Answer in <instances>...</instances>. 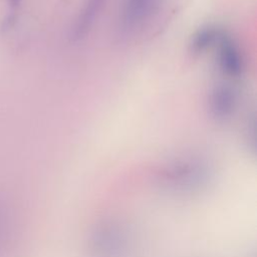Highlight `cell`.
<instances>
[{"label": "cell", "instance_id": "5", "mask_svg": "<svg viewBox=\"0 0 257 257\" xmlns=\"http://www.w3.org/2000/svg\"><path fill=\"white\" fill-rule=\"evenodd\" d=\"M104 0H87L81 14H79V17L76 20L73 33H72V38L74 40H79L83 38L91 26L93 25L95 21V17L99 13L102 4Z\"/></svg>", "mask_w": 257, "mask_h": 257}, {"label": "cell", "instance_id": "2", "mask_svg": "<svg viewBox=\"0 0 257 257\" xmlns=\"http://www.w3.org/2000/svg\"><path fill=\"white\" fill-rule=\"evenodd\" d=\"M217 45L220 69L228 76L238 77L243 70V60L236 42L224 32Z\"/></svg>", "mask_w": 257, "mask_h": 257}, {"label": "cell", "instance_id": "7", "mask_svg": "<svg viewBox=\"0 0 257 257\" xmlns=\"http://www.w3.org/2000/svg\"><path fill=\"white\" fill-rule=\"evenodd\" d=\"M7 2L12 8H17L21 4L22 0H7Z\"/></svg>", "mask_w": 257, "mask_h": 257}, {"label": "cell", "instance_id": "3", "mask_svg": "<svg viewBox=\"0 0 257 257\" xmlns=\"http://www.w3.org/2000/svg\"><path fill=\"white\" fill-rule=\"evenodd\" d=\"M156 0H126L122 12V25L126 29L141 24L152 12Z\"/></svg>", "mask_w": 257, "mask_h": 257}, {"label": "cell", "instance_id": "1", "mask_svg": "<svg viewBox=\"0 0 257 257\" xmlns=\"http://www.w3.org/2000/svg\"><path fill=\"white\" fill-rule=\"evenodd\" d=\"M209 111L217 121H226L235 112L238 104L236 89L229 83H217L210 91Z\"/></svg>", "mask_w": 257, "mask_h": 257}, {"label": "cell", "instance_id": "6", "mask_svg": "<svg viewBox=\"0 0 257 257\" xmlns=\"http://www.w3.org/2000/svg\"><path fill=\"white\" fill-rule=\"evenodd\" d=\"M8 230V217L4 208L0 205V243L4 239Z\"/></svg>", "mask_w": 257, "mask_h": 257}, {"label": "cell", "instance_id": "4", "mask_svg": "<svg viewBox=\"0 0 257 257\" xmlns=\"http://www.w3.org/2000/svg\"><path fill=\"white\" fill-rule=\"evenodd\" d=\"M223 31L216 26L208 25L198 29L191 37L190 51L193 54H201L213 45H217L223 35Z\"/></svg>", "mask_w": 257, "mask_h": 257}]
</instances>
